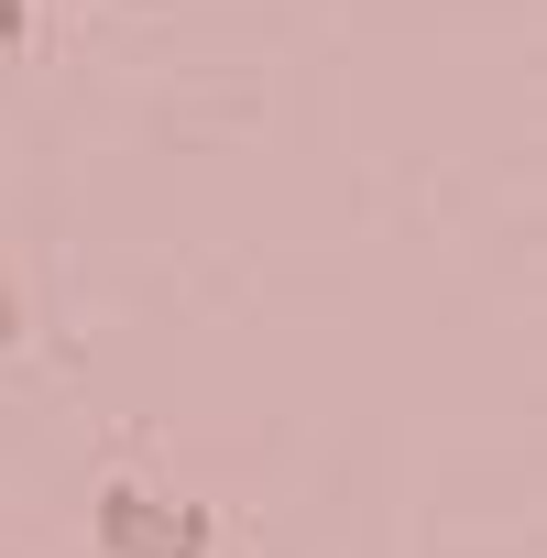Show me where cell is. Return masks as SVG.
Returning <instances> with one entry per match:
<instances>
[{
    "label": "cell",
    "instance_id": "cell-2",
    "mask_svg": "<svg viewBox=\"0 0 547 558\" xmlns=\"http://www.w3.org/2000/svg\"><path fill=\"white\" fill-rule=\"evenodd\" d=\"M23 34H34V0H0V56H12Z\"/></svg>",
    "mask_w": 547,
    "mask_h": 558
},
{
    "label": "cell",
    "instance_id": "cell-3",
    "mask_svg": "<svg viewBox=\"0 0 547 558\" xmlns=\"http://www.w3.org/2000/svg\"><path fill=\"white\" fill-rule=\"evenodd\" d=\"M12 318L23 307H12V230H0V340H12Z\"/></svg>",
    "mask_w": 547,
    "mask_h": 558
},
{
    "label": "cell",
    "instance_id": "cell-1",
    "mask_svg": "<svg viewBox=\"0 0 547 558\" xmlns=\"http://www.w3.org/2000/svg\"><path fill=\"white\" fill-rule=\"evenodd\" d=\"M88 525H99L110 558H219L208 504H175V493H143V482H99Z\"/></svg>",
    "mask_w": 547,
    "mask_h": 558
}]
</instances>
